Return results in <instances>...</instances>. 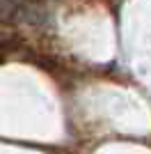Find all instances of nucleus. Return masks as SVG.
I'll return each mask as SVG.
<instances>
[{
    "label": "nucleus",
    "mask_w": 151,
    "mask_h": 154,
    "mask_svg": "<svg viewBox=\"0 0 151 154\" xmlns=\"http://www.w3.org/2000/svg\"><path fill=\"white\" fill-rule=\"evenodd\" d=\"M0 60H2V53H0Z\"/></svg>",
    "instance_id": "nucleus-2"
},
{
    "label": "nucleus",
    "mask_w": 151,
    "mask_h": 154,
    "mask_svg": "<svg viewBox=\"0 0 151 154\" xmlns=\"http://www.w3.org/2000/svg\"><path fill=\"white\" fill-rule=\"evenodd\" d=\"M14 14H16V0H0V23L12 21Z\"/></svg>",
    "instance_id": "nucleus-1"
}]
</instances>
